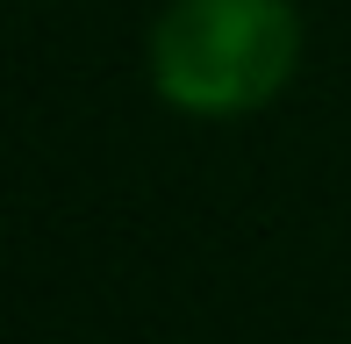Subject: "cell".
<instances>
[{"instance_id":"6da1fadb","label":"cell","mask_w":351,"mask_h":344,"mask_svg":"<svg viewBox=\"0 0 351 344\" xmlns=\"http://www.w3.org/2000/svg\"><path fill=\"white\" fill-rule=\"evenodd\" d=\"M301 51V0H165L143 36V79L186 122H244L294 86Z\"/></svg>"}]
</instances>
